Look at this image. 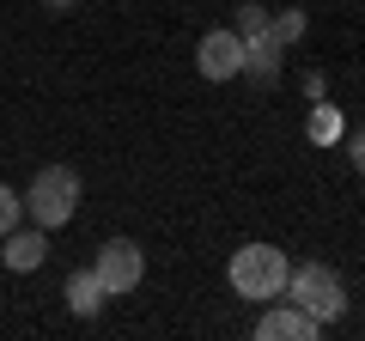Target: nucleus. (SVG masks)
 <instances>
[{"label": "nucleus", "instance_id": "nucleus-1", "mask_svg": "<svg viewBox=\"0 0 365 341\" xmlns=\"http://www.w3.org/2000/svg\"><path fill=\"white\" fill-rule=\"evenodd\" d=\"M287 275H292V263H287L280 244H244V250H232V263H225L232 292L237 299H256V305L280 299V292H287Z\"/></svg>", "mask_w": 365, "mask_h": 341}, {"label": "nucleus", "instance_id": "nucleus-2", "mask_svg": "<svg viewBox=\"0 0 365 341\" xmlns=\"http://www.w3.org/2000/svg\"><path fill=\"white\" fill-rule=\"evenodd\" d=\"M25 213L43 225V232H61L79 213V170L73 165H43L25 189Z\"/></svg>", "mask_w": 365, "mask_h": 341}, {"label": "nucleus", "instance_id": "nucleus-3", "mask_svg": "<svg viewBox=\"0 0 365 341\" xmlns=\"http://www.w3.org/2000/svg\"><path fill=\"white\" fill-rule=\"evenodd\" d=\"M280 299H292L299 305V311H311L317 323H335L341 311H347V287H341V275L329 263H304V268H292L287 275V292H280Z\"/></svg>", "mask_w": 365, "mask_h": 341}, {"label": "nucleus", "instance_id": "nucleus-4", "mask_svg": "<svg viewBox=\"0 0 365 341\" xmlns=\"http://www.w3.org/2000/svg\"><path fill=\"white\" fill-rule=\"evenodd\" d=\"M98 280H104V292H134L146 280V250L134 244V238H104L98 244Z\"/></svg>", "mask_w": 365, "mask_h": 341}, {"label": "nucleus", "instance_id": "nucleus-5", "mask_svg": "<svg viewBox=\"0 0 365 341\" xmlns=\"http://www.w3.org/2000/svg\"><path fill=\"white\" fill-rule=\"evenodd\" d=\"M195 67H201V79H213V86L237 79V73H244V37H237L232 25L207 31V37L195 43Z\"/></svg>", "mask_w": 365, "mask_h": 341}, {"label": "nucleus", "instance_id": "nucleus-6", "mask_svg": "<svg viewBox=\"0 0 365 341\" xmlns=\"http://www.w3.org/2000/svg\"><path fill=\"white\" fill-rule=\"evenodd\" d=\"M256 335L262 341H317V335H323V323L287 299V305H268V311L256 317Z\"/></svg>", "mask_w": 365, "mask_h": 341}, {"label": "nucleus", "instance_id": "nucleus-7", "mask_svg": "<svg viewBox=\"0 0 365 341\" xmlns=\"http://www.w3.org/2000/svg\"><path fill=\"white\" fill-rule=\"evenodd\" d=\"M0 244H6V250H0V263L13 268V275H37V268L49 263V232H43V225H37V232L13 225V232L0 238Z\"/></svg>", "mask_w": 365, "mask_h": 341}, {"label": "nucleus", "instance_id": "nucleus-8", "mask_svg": "<svg viewBox=\"0 0 365 341\" xmlns=\"http://www.w3.org/2000/svg\"><path fill=\"white\" fill-rule=\"evenodd\" d=\"M104 280H98V268H73V275H67V311L73 317H98L104 311Z\"/></svg>", "mask_w": 365, "mask_h": 341}, {"label": "nucleus", "instance_id": "nucleus-9", "mask_svg": "<svg viewBox=\"0 0 365 341\" xmlns=\"http://www.w3.org/2000/svg\"><path fill=\"white\" fill-rule=\"evenodd\" d=\"M244 73H256L262 86H274V79H280V43L274 37H250L244 43Z\"/></svg>", "mask_w": 365, "mask_h": 341}, {"label": "nucleus", "instance_id": "nucleus-10", "mask_svg": "<svg viewBox=\"0 0 365 341\" xmlns=\"http://www.w3.org/2000/svg\"><path fill=\"white\" fill-rule=\"evenodd\" d=\"M304 31H311V19H304V6H287V13H274V19H268V37L280 43V49H292V43H299Z\"/></svg>", "mask_w": 365, "mask_h": 341}, {"label": "nucleus", "instance_id": "nucleus-11", "mask_svg": "<svg viewBox=\"0 0 365 341\" xmlns=\"http://www.w3.org/2000/svg\"><path fill=\"white\" fill-rule=\"evenodd\" d=\"M304 134H311L317 146H335V141H341V110H335V104H317L311 122H304Z\"/></svg>", "mask_w": 365, "mask_h": 341}, {"label": "nucleus", "instance_id": "nucleus-12", "mask_svg": "<svg viewBox=\"0 0 365 341\" xmlns=\"http://www.w3.org/2000/svg\"><path fill=\"white\" fill-rule=\"evenodd\" d=\"M268 19H274V13L262 6V0H244V6H237V25H232V31H237L244 43H250V37H268Z\"/></svg>", "mask_w": 365, "mask_h": 341}, {"label": "nucleus", "instance_id": "nucleus-13", "mask_svg": "<svg viewBox=\"0 0 365 341\" xmlns=\"http://www.w3.org/2000/svg\"><path fill=\"white\" fill-rule=\"evenodd\" d=\"M19 220H25V195H13V189L0 183V238L13 232V225H19Z\"/></svg>", "mask_w": 365, "mask_h": 341}, {"label": "nucleus", "instance_id": "nucleus-14", "mask_svg": "<svg viewBox=\"0 0 365 341\" xmlns=\"http://www.w3.org/2000/svg\"><path fill=\"white\" fill-rule=\"evenodd\" d=\"M347 158H353V170H359V177H365V128H359V134H353V141H347Z\"/></svg>", "mask_w": 365, "mask_h": 341}, {"label": "nucleus", "instance_id": "nucleus-15", "mask_svg": "<svg viewBox=\"0 0 365 341\" xmlns=\"http://www.w3.org/2000/svg\"><path fill=\"white\" fill-rule=\"evenodd\" d=\"M43 6H55V13H67V6H73V0H43Z\"/></svg>", "mask_w": 365, "mask_h": 341}]
</instances>
